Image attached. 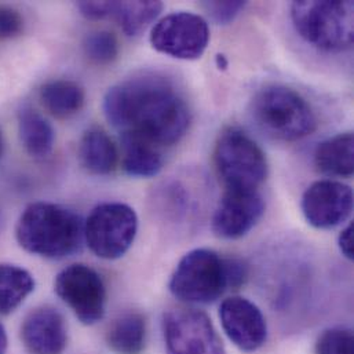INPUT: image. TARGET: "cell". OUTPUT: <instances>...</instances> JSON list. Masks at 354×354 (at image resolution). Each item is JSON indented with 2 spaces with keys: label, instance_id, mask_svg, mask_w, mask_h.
<instances>
[{
  "label": "cell",
  "instance_id": "6da1fadb",
  "mask_svg": "<svg viewBox=\"0 0 354 354\" xmlns=\"http://www.w3.org/2000/svg\"><path fill=\"white\" fill-rule=\"evenodd\" d=\"M104 113L120 134H133L162 147L178 144L189 130L190 112L174 86L159 76L142 75L111 87Z\"/></svg>",
  "mask_w": 354,
  "mask_h": 354
},
{
  "label": "cell",
  "instance_id": "7a4b0ae2",
  "mask_svg": "<svg viewBox=\"0 0 354 354\" xmlns=\"http://www.w3.org/2000/svg\"><path fill=\"white\" fill-rule=\"evenodd\" d=\"M15 237L28 252L48 259H64L80 251L84 222L75 211L54 203H33L21 214Z\"/></svg>",
  "mask_w": 354,
  "mask_h": 354
},
{
  "label": "cell",
  "instance_id": "3957f363",
  "mask_svg": "<svg viewBox=\"0 0 354 354\" xmlns=\"http://www.w3.org/2000/svg\"><path fill=\"white\" fill-rule=\"evenodd\" d=\"M295 30L310 46L342 53L354 41V4L351 0H301L291 4Z\"/></svg>",
  "mask_w": 354,
  "mask_h": 354
},
{
  "label": "cell",
  "instance_id": "277c9868",
  "mask_svg": "<svg viewBox=\"0 0 354 354\" xmlns=\"http://www.w3.org/2000/svg\"><path fill=\"white\" fill-rule=\"evenodd\" d=\"M251 116L268 136L281 141H298L317 127L316 115L309 102L295 90L284 86H268L251 101Z\"/></svg>",
  "mask_w": 354,
  "mask_h": 354
},
{
  "label": "cell",
  "instance_id": "5b68a950",
  "mask_svg": "<svg viewBox=\"0 0 354 354\" xmlns=\"http://www.w3.org/2000/svg\"><path fill=\"white\" fill-rule=\"evenodd\" d=\"M214 162L226 189L258 190L269 173L261 147L237 127H227L221 133L214 149Z\"/></svg>",
  "mask_w": 354,
  "mask_h": 354
},
{
  "label": "cell",
  "instance_id": "8992f818",
  "mask_svg": "<svg viewBox=\"0 0 354 354\" xmlns=\"http://www.w3.org/2000/svg\"><path fill=\"white\" fill-rule=\"evenodd\" d=\"M169 287L180 302L212 304L229 287L226 259L212 250H193L179 261Z\"/></svg>",
  "mask_w": 354,
  "mask_h": 354
},
{
  "label": "cell",
  "instance_id": "52a82bcc",
  "mask_svg": "<svg viewBox=\"0 0 354 354\" xmlns=\"http://www.w3.org/2000/svg\"><path fill=\"white\" fill-rule=\"evenodd\" d=\"M137 230L138 216L130 205L102 203L84 222V240L98 258L113 261L130 250Z\"/></svg>",
  "mask_w": 354,
  "mask_h": 354
},
{
  "label": "cell",
  "instance_id": "ba28073f",
  "mask_svg": "<svg viewBox=\"0 0 354 354\" xmlns=\"http://www.w3.org/2000/svg\"><path fill=\"white\" fill-rule=\"evenodd\" d=\"M55 294L84 326L102 320L106 308V288L93 268L75 263L61 270L54 281Z\"/></svg>",
  "mask_w": 354,
  "mask_h": 354
},
{
  "label": "cell",
  "instance_id": "9c48e42d",
  "mask_svg": "<svg viewBox=\"0 0 354 354\" xmlns=\"http://www.w3.org/2000/svg\"><path fill=\"white\" fill-rule=\"evenodd\" d=\"M167 354H226L209 317L196 309H173L165 315Z\"/></svg>",
  "mask_w": 354,
  "mask_h": 354
},
{
  "label": "cell",
  "instance_id": "30bf717a",
  "mask_svg": "<svg viewBox=\"0 0 354 354\" xmlns=\"http://www.w3.org/2000/svg\"><path fill=\"white\" fill-rule=\"evenodd\" d=\"M209 41L207 21L197 14L179 11L162 18L151 32V44L162 54L178 59L200 58Z\"/></svg>",
  "mask_w": 354,
  "mask_h": 354
},
{
  "label": "cell",
  "instance_id": "8fae6325",
  "mask_svg": "<svg viewBox=\"0 0 354 354\" xmlns=\"http://www.w3.org/2000/svg\"><path fill=\"white\" fill-rule=\"evenodd\" d=\"M302 212L317 229H331L345 222L353 209V190L334 179L313 182L302 196Z\"/></svg>",
  "mask_w": 354,
  "mask_h": 354
},
{
  "label": "cell",
  "instance_id": "7c38bea8",
  "mask_svg": "<svg viewBox=\"0 0 354 354\" xmlns=\"http://www.w3.org/2000/svg\"><path fill=\"white\" fill-rule=\"evenodd\" d=\"M265 201L258 190L226 189L212 216L214 233L226 240L245 236L262 218Z\"/></svg>",
  "mask_w": 354,
  "mask_h": 354
},
{
  "label": "cell",
  "instance_id": "4fadbf2b",
  "mask_svg": "<svg viewBox=\"0 0 354 354\" xmlns=\"http://www.w3.org/2000/svg\"><path fill=\"white\" fill-rule=\"evenodd\" d=\"M219 319L227 338L243 352H257L268 338L261 309L243 297H230L219 306Z\"/></svg>",
  "mask_w": 354,
  "mask_h": 354
},
{
  "label": "cell",
  "instance_id": "5bb4252c",
  "mask_svg": "<svg viewBox=\"0 0 354 354\" xmlns=\"http://www.w3.org/2000/svg\"><path fill=\"white\" fill-rule=\"evenodd\" d=\"M21 341L30 354L62 353L68 344L62 315L51 306L32 310L21 326Z\"/></svg>",
  "mask_w": 354,
  "mask_h": 354
},
{
  "label": "cell",
  "instance_id": "9a60e30c",
  "mask_svg": "<svg viewBox=\"0 0 354 354\" xmlns=\"http://www.w3.org/2000/svg\"><path fill=\"white\" fill-rule=\"evenodd\" d=\"M79 162L91 174L108 176L116 170L118 148L101 129L87 130L79 142Z\"/></svg>",
  "mask_w": 354,
  "mask_h": 354
},
{
  "label": "cell",
  "instance_id": "2e32d148",
  "mask_svg": "<svg viewBox=\"0 0 354 354\" xmlns=\"http://www.w3.org/2000/svg\"><path fill=\"white\" fill-rule=\"evenodd\" d=\"M122 165L130 177H156L165 166L160 148L142 137L122 134Z\"/></svg>",
  "mask_w": 354,
  "mask_h": 354
},
{
  "label": "cell",
  "instance_id": "e0dca14e",
  "mask_svg": "<svg viewBox=\"0 0 354 354\" xmlns=\"http://www.w3.org/2000/svg\"><path fill=\"white\" fill-rule=\"evenodd\" d=\"M317 170L330 177L351 178L354 171L353 133L338 134L322 142L315 152Z\"/></svg>",
  "mask_w": 354,
  "mask_h": 354
},
{
  "label": "cell",
  "instance_id": "ac0fdd59",
  "mask_svg": "<svg viewBox=\"0 0 354 354\" xmlns=\"http://www.w3.org/2000/svg\"><path fill=\"white\" fill-rule=\"evenodd\" d=\"M18 133L21 142L33 159L47 158L55 141L53 126L33 108H22L18 113Z\"/></svg>",
  "mask_w": 354,
  "mask_h": 354
},
{
  "label": "cell",
  "instance_id": "d6986e66",
  "mask_svg": "<svg viewBox=\"0 0 354 354\" xmlns=\"http://www.w3.org/2000/svg\"><path fill=\"white\" fill-rule=\"evenodd\" d=\"M44 108L55 118L65 119L80 112L84 105V90L71 80H53L40 88Z\"/></svg>",
  "mask_w": 354,
  "mask_h": 354
},
{
  "label": "cell",
  "instance_id": "ffe728a7",
  "mask_svg": "<svg viewBox=\"0 0 354 354\" xmlns=\"http://www.w3.org/2000/svg\"><path fill=\"white\" fill-rule=\"evenodd\" d=\"M106 344L116 354H141L147 344V323L138 313H129L113 322Z\"/></svg>",
  "mask_w": 354,
  "mask_h": 354
},
{
  "label": "cell",
  "instance_id": "44dd1931",
  "mask_svg": "<svg viewBox=\"0 0 354 354\" xmlns=\"http://www.w3.org/2000/svg\"><path fill=\"white\" fill-rule=\"evenodd\" d=\"M35 290L32 274L24 268L0 263V315L12 313Z\"/></svg>",
  "mask_w": 354,
  "mask_h": 354
},
{
  "label": "cell",
  "instance_id": "7402d4cb",
  "mask_svg": "<svg viewBox=\"0 0 354 354\" xmlns=\"http://www.w3.org/2000/svg\"><path fill=\"white\" fill-rule=\"evenodd\" d=\"M162 1H115L112 17L130 37L142 35L163 11Z\"/></svg>",
  "mask_w": 354,
  "mask_h": 354
},
{
  "label": "cell",
  "instance_id": "603a6c76",
  "mask_svg": "<svg viewBox=\"0 0 354 354\" xmlns=\"http://www.w3.org/2000/svg\"><path fill=\"white\" fill-rule=\"evenodd\" d=\"M86 57L98 65L113 62L119 55V41L109 30H95L86 36L83 43Z\"/></svg>",
  "mask_w": 354,
  "mask_h": 354
},
{
  "label": "cell",
  "instance_id": "cb8c5ba5",
  "mask_svg": "<svg viewBox=\"0 0 354 354\" xmlns=\"http://www.w3.org/2000/svg\"><path fill=\"white\" fill-rule=\"evenodd\" d=\"M353 331L331 328L324 331L316 344V354H353Z\"/></svg>",
  "mask_w": 354,
  "mask_h": 354
},
{
  "label": "cell",
  "instance_id": "d4e9b609",
  "mask_svg": "<svg viewBox=\"0 0 354 354\" xmlns=\"http://www.w3.org/2000/svg\"><path fill=\"white\" fill-rule=\"evenodd\" d=\"M247 6L245 1H203L201 7L209 15V18L219 24L227 25L236 19V17Z\"/></svg>",
  "mask_w": 354,
  "mask_h": 354
},
{
  "label": "cell",
  "instance_id": "484cf974",
  "mask_svg": "<svg viewBox=\"0 0 354 354\" xmlns=\"http://www.w3.org/2000/svg\"><path fill=\"white\" fill-rule=\"evenodd\" d=\"M24 19L17 10L0 4V39H14L21 35Z\"/></svg>",
  "mask_w": 354,
  "mask_h": 354
},
{
  "label": "cell",
  "instance_id": "4316f807",
  "mask_svg": "<svg viewBox=\"0 0 354 354\" xmlns=\"http://www.w3.org/2000/svg\"><path fill=\"white\" fill-rule=\"evenodd\" d=\"M77 8L87 19H102L113 14L115 1H79Z\"/></svg>",
  "mask_w": 354,
  "mask_h": 354
},
{
  "label": "cell",
  "instance_id": "83f0119b",
  "mask_svg": "<svg viewBox=\"0 0 354 354\" xmlns=\"http://www.w3.org/2000/svg\"><path fill=\"white\" fill-rule=\"evenodd\" d=\"M338 245L341 252L345 258L353 259L354 258V226L353 222H351L339 234L338 237Z\"/></svg>",
  "mask_w": 354,
  "mask_h": 354
},
{
  "label": "cell",
  "instance_id": "f1b7e54d",
  "mask_svg": "<svg viewBox=\"0 0 354 354\" xmlns=\"http://www.w3.org/2000/svg\"><path fill=\"white\" fill-rule=\"evenodd\" d=\"M7 351V334L4 327L0 324V354L6 353Z\"/></svg>",
  "mask_w": 354,
  "mask_h": 354
},
{
  "label": "cell",
  "instance_id": "f546056e",
  "mask_svg": "<svg viewBox=\"0 0 354 354\" xmlns=\"http://www.w3.org/2000/svg\"><path fill=\"white\" fill-rule=\"evenodd\" d=\"M227 59H226V57L225 55H222V54H218L216 55V66L219 68V69H222V71H225L226 68H227Z\"/></svg>",
  "mask_w": 354,
  "mask_h": 354
},
{
  "label": "cell",
  "instance_id": "4dcf8cb0",
  "mask_svg": "<svg viewBox=\"0 0 354 354\" xmlns=\"http://www.w3.org/2000/svg\"><path fill=\"white\" fill-rule=\"evenodd\" d=\"M3 151H4V142H3V136L0 131V158L3 156Z\"/></svg>",
  "mask_w": 354,
  "mask_h": 354
}]
</instances>
